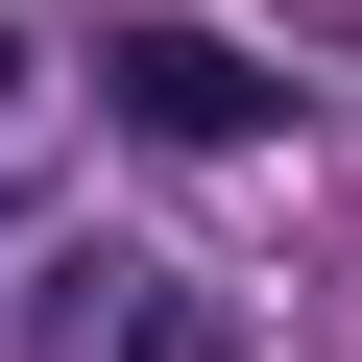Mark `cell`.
I'll return each instance as SVG.
<instances>
[{"mask_svg":"<svg viewBox=\"0 0 362 362\" xmlns=\"http://www.w3.org/2000/svg\"><path fill=\"white\" fill-rule=\"evenodd\" d=\"M97 97H121V145H266V121H290V73H266V49H218V25H121V49H97Z\"/></svg>","mask_w":362,"mask_h":362,"instance_id":"cell-1","label":"cell"},{"mask_svg":"<svg viewBox=\"0 0 362 362\" xmlns=\"http://www.w3.org/2000/svg\"><path fill=\"white\" fill-rule=\"evenodd\" d=\"M97 362H242V314H218V290H121V338H97Z\"/></svg>","mask_w":362,"mask_h":362,"instance_id":"cell-2","label":"cell"},{"mask_svg":"<svg viewBox=\"0 0 362 362\" xmlns=\"http://www.w3.org/2000/svg\"><path fill=\"white\" fill-rule=\"evenodd\" d=\"M25 73H49V49H25V25H0V121H25Z\"/></svg>","mask_w":362,"mask_h":362,"instance_id":"cell-3","label":"cell"}]
</instances>
